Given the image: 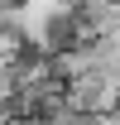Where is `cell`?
<instances>
[{"instance_id":"2","label":"cell","mask_w":120,"mask_h":125,"mask_svg":"<svg viewBox=\"0 0 120 125\" xmlns=\"http://www.w3.org/2000/svg\"><path fill=\"white\" fill-rule=\"evenodd\" d=\"M19 58H24V39L15 29H0V72H10Z\"/></svg>"},{"instance_id":"3","label":"cell","mask_w":120,"mask_h":125,"mask_svg":"<svg viewBox=\"0 0 120 125\" xmlns=\"http://www.w3.org/2000/svg\"><path fill=\"white\" fill-rule=\"evenodd\" d=\"M15 5H24V0H15Z\"/></svg>"},{"instance_id":"1","label":"cell","mask_w":120,"mask_h":125,"mask_svg":"<svg viewBox=\"0 0 120 125\" xmlns=\"http://www.w3.org/2000/svg\"><path fill=\"white\" fill-rule=\"evenodd\" d=\"M62 106L72 115H106V111H115L120 96H115L110 72H87V77L62 82Z\"/></svg>"}]
</instances>
